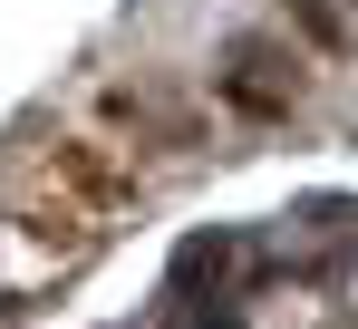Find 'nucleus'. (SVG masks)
I'll return each mask as SVG.
<instances>
[{"label":"nucleus","instance_id":"nucleus-1","mask_svg":"<svg viewBox=\"0 0 358 329\" xmlns=\"http://www.w3.org/2000/svg\"><path fill=\"white\" fill-rule=\"evenodd\" d=\"M281 10L300 20V39H310V49H339V10H329V0H281Z\"/></svg>","mask_w":358,"mask_h":329}]
</instances>
